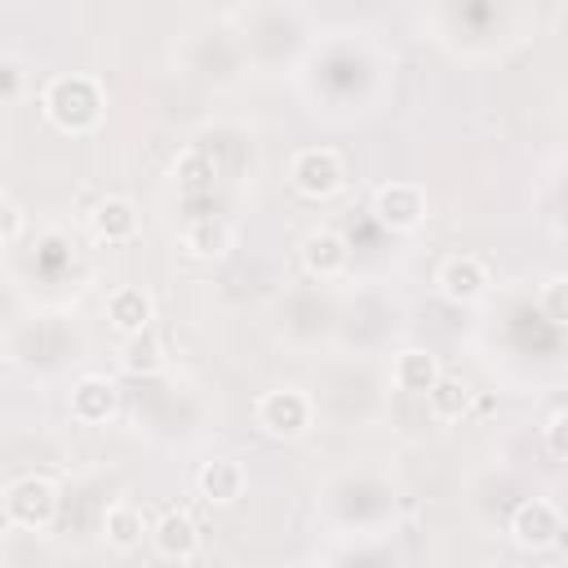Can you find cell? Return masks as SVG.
I'll return each mask as SVG.
<instances>
[{"label":"cell","mask_w":568,"mask_h":568,"mask_svg":"<svg viewBox=\"0 0 568 568\" xmlns=\"http://www.w3.org/2000/svg\"><path fill=\"white\" fill-rule=\"evenodd\" d=\"M44 115L62 133H89L102 120V89L93 75H58L44 89Z\"/></svg>","instance_id":"6da1fadb"},{"label":"cell","mask_w":568,"mask_h":568,"mask_svg":"<svg viewBox=\"0 0 568 568\" xmlns=\"http://www.w3.org/2000/svg\"><path fill=\"white\" fill-rule=\"evenodd\" d=\"M58 515V488L44 475H22L4 488V519L13 528H49Z\"/></svg>","instance_id":"7a4b0ae2"},{"label":"cell","mask_w":568,"mask_h":568,"mask_svg":"<svg viewBox=\"0 0 568 568\" xmlns=\"http://www.w3.org/2000/svg\"><path fill=\"white\" fill-rule=\"evenodd\" d=\"M257 426H262L271 439H297V435L311 426V399H306L297 386L266 390V395L257 399Z\"/></svg>","instance_id":"3957f363"},{"label":"cell","mask_w":568,"mask_h":568,"mask_svg":"<svg viewBox=\"0 0 568 568\" xmlns=\"http://www.w3.org/2000/svg\"><path fill=\"white\" fill-rule=\"evenodd\" d=\"M342 182H346V164H342L337 151H328V146H306V151L293 155V186H297L302 195L328 200V195L342 191Z\"/></svg>","instance_id":"277c9868"},{"label":"cell","mask_w":568,"mask_h":568,"mask_svg":"<svg viewBox=\"0 0 568 568\" xmlns=\"http://www.w3.org/2000/svg\"><path fill=\"white\" fill-rule=\"evenodd\" d=\"M559 532H564L559 510H555L546 497H528V501H519L515 515H510V537H515V546H524V550H550V546L559 541Z\"/></svg>","instance_id":"5b68a950"},{"label":"cell","mask_w":568,"mask_h":568,"mask_svg":"<svg viewBox=\"0 0 568 568\" xmlns=\"http://www.w3.org/2000/svg\"><path fill=\"white\" fill-rule=\"evenodd\" d=\"M373 213H377V222L390 226V231H413V226L426 217V195H422V186H413V182H386V186L373 195Z\"/></svg>","instance_id":"8992f818"},{"label":"cell","mask_w":568,"mask_h":568,"mask_svg":"<svg viewBox=\"0 0 568 568\" xmlns=\"http://www.w3.org/2000/svg\"><path fill=\"white\" fill-rule=\"evenodd\" d=\"M151 315H155L151 293H142V288H133V284H124V288H115V293L106 297V320H111V328L124 333V337L146 333Z\"/></svg>","instance_id":"52a82bcc"},{"label":"cell","mask_w":568,"mask_h":568,"mask_svg":"<svg viewBox=\"0 0 568 568\" xmlns=\"http://www.w3.org/2000/svg\"><path fill=\"white\" fill-rule=\"evenodd\" d=\"M439 293L448 302H475L488 293V271L479 257H448L439 271Z\"/></svg>","instance_id":"ba28073f"},{"label":"cell","mask_w":568,"mask_h":568,"mask_svg":"<svg viewBox=\"0 0 568 568\" xmlns=\"http://www.w3.org/2000/svg\"><path fill=\"white\" fill-rule=\"evenodd\" d=\"M155 550H160L164 559H195V550H200V528H195V519H191L186 510H164V515L155 519Z\"/></svg>","instance_id":"9c48e42d"},{"label":"cell","mask_w":568,"mask_h":568,"mask_svg":"<svg viewBox=\"0 0 568 568\" xmlns=\"http://www.w3.org/2000/svg\"><path fill=\"white\" fill-rule=\"evenodd\" d=\"M115 413V386L106 382V377H80L75 386H71V417L75 422H84V426H98V422H106Z\"/></svg>","instance_id":"30bf717a"},{"label":"cell","mask_w":568,"mask_h":568,"mask_svg":"<svg viewBox=\"0 0 568 568\" xmlns=\"http://www.w3.org/2000/svg\"><path fill=\"white\" fill-rule=\"evenodd\" d=\"M195 484H200V493H204L213 506H231V501L244 493V466L231 462V457H213V462L200 466Z\"/></svg>","instance_id":"8fae6325"},{"label":"cell","mask_w":568,"mask_h":568,"mask_svg":"<svg viewBox=\"0 0 568 568\" xmlns=\"http://www.w3.org/2000/svg\"><path fill=\"white\" fill-rule=\"evenodd\" d=\"M435 382H439V359H435L430 351H422V346L399 351V359H395V386H399V390L426 395Z\"/></svg>","instance_id":"7c38bea8"},{"label":"cell","mask_w":568,"mask_h":568,"mask_svg":"<svg viewBox=\"0 0 568 568\" xmlns=\"http://www.w3.org/2000/svg\"><path fill=\"white\" fill-rule=\"evenodd\" d=\"M133 231H138V213H133L129 200L106 195V200L93 209V235H98V240H106V244H124Z\"/></svg>","instance_id":"4fadbf2b"},{"label":"cell","mask_w":568,"mask_h":568,"mask_svg":"<svg viewBox=\"0 0 568 568\" xmlns=\"http://www.w3.org/2000/svg\"><path fill=\"white\" fill-rule=\"evenodd\" d=\"M302 262L311 275H337L346 266V240L333 231H311L302 240Z\"/></svg>","instance_id":"5bb4252c"},{"label":"cell","mask_w":568,"mask_h":568,"mask_svg":"<svg viewBox=\"0 0 568 568\" xmlns=\"http://www.w3.org/2000/svg\"><path fill=\"white\" fill-rule=\"evenodd\" d=\"M102 532H106V541H111L120 555H129V550H138V546H142L146 519H142V510H138V506L115 501V506L106 510V519H102Z\"/></svg>","instance_id":"9a60e30c"},{"label":"cell","mask_w":568,"mask_h":568,"mask_svg":"<svg viewBox=\"0 0 568 568\" xmlns=\"http://www.w3.org/2000/svg\"><path fill=\"white\" fill-rule=\"evenodd\" d=\"M426 404H430V413H435L439 422H457V417H466V408H470V386H466L462 377H444V373H439V382L426 390Z\"/></svg>","instance_id":"2e32d148"},{"label":"cell","mask_w":568,"mask_h":568,"mask_svg":"<svg viewBox=\"0 0 568 568\" xmlns=\"http://www.w3.org/2000/svg\"><path fill=\"white\" fill-rule=\"evenodd\" d=\"M213 178H217V164L204 155V151H186L178 164H173V182L182 195H204L213 191Z\"/></svg>","instance_id":"e0dca14e"},{"label":"cell","mask_w":568,"mask_h":568,"mask_svg":"<svg viewBox=\"0 0 568 568\" xmlns=\"http://www.w3.org/2000/svg\"><path fill=\"white\" fill-rule=\"evenodd\" d=\"M182 244H186L195 257H217V253L226 248V226L213 222V217H200V222H191V226L182 231Z\"/></svg>","instance_id":"ac0fdd59"},{"label":"cell","mask_w":568,"mask_h":568,"mask_svg":"<svg viewBox=\"0 0 568 568\" xmlns=\"http://www.w3.org/2000/svg\"><path fill=\"white\" fill-rule=\"evenodd\" d=\"M541 315L550 324H568V275H555L541 284Z\"/></svg>","instance_id":"d6986e66"},{"label":"cell","mask_w":568,"mask_h":568,"mask_svg":"<svg viewBox=\"0 0 568 568\" xmlns=\"http://www.w3.org/2000/svg\"><path fill=\"white\" fill-rule=\"evenodd\" d=\"M124 368H129V373H155V368H160V351L138 333V337L129 342V351H124Z\"/></svg>","instance_id":"ffe728a7"},{"label":"cell","mask_w":568,"mask_h":568,"mask_svg":"<svg viewBox=\"0 0 568 568\" xmlns=\"http://www.w3.org/2000/svg\"><path fill=\"white\" fill-rule=\"evenodd\" d=\"M18 231H22V209L4 195V204H0V235H4V244H13V240H18Z\"/></svg>","instance_id":"44dd1931"},{"label":"cell","mask_w":568,"mask_h":568,"mask_svg":"<svg viewBox=\"0 0 568 568\" xmlns=\"http://www.w3.org/2000/svg\"><path fill=\"white\" fill-rule=\"evenodd\" d=\"M546 439H550V448H555L559 457H568V408L550 417V426H546Z\"/></svg>","instance_id":"7402d4cb"},{"label":"cell","mask_w":568,"mask_h":568,"mask_svg":"<svg viewBox=\"0 0 568 568\" xmlns=\"http://www.w3.org/2000/svg\"><path fill=\"white\" fill-rule=\"evenodd\" d=\"M0 93L13 102L18 98V67L13 62H4V71H0Z\"/></svg>","instance_id":"603a6c76"}]
</instances>
